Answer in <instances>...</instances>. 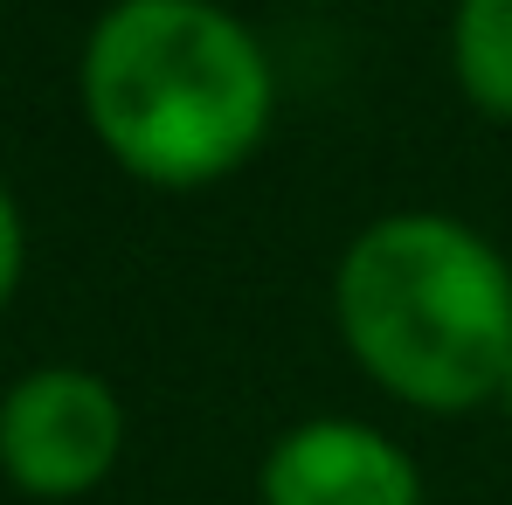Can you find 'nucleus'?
Returning <instances> with one entry per match:
<instances>
[{
  "mask_svg": "<svg viewBox=\"0 0 512 505\" xmlns=\"http://www.w3.org/2000/svg\"><path fill=\"white\" fill-rule=\"evenodd\" d=\"M499 395H506V416H512V367H506V388H499Z\"/></svg>",
  "mask_w": 512,
  "mask_h": 505,
  "instance_id": "0eeeda50",
  "label": "nucleus"
},
{
  "mask_svg": "<svg viewBox=\"0 0 512 505\" xmlns=\"http://www.w3.org/2000/svg\"><path fill=\"white\" fill-rule=\"evenodd\" d=\"M277 70L222 0H118L84 42V111L118 167L201 187L270 132Z\"/></svg>",
  "mask_w": 512,
  "mask_h": 505,
  "instance_id": "f257e3e1",
  "label": "nucleus"
},
{
  "mask_svg": "<svg viewBox=\"0 0 512 505\" xmlns=\"http://www.w3.org/2000/svg\"><path fill=\"white\" fill-rule=\"evenodd\" d=\"M263 505H416L423 478L395 436L353 416H312L284 429L256 478Z\"/></svg>",
  "mask_w": 512,
  "mask_h": 505,
  "instance_id": "20e7f679",
  "label": "nucleus"
},
{
  "mask_svg": "<svg viewBox=\"0 0 512 505\" xmlns=\"http://www.w3.org/2000/svg\"><path fill=\"white\" fill-rule=\"evenodd\" d=\"M125 443V409L90 367H35L0 395V464L35 499L90 492Z\"/></svg>",
  "mask_w": 512,
  "mask_h": 505,
  "instance_id": "7ed1b4c3",
  "label": "nucleus"
},
{
  "mask_svg": "<svg viewBox=\"0 0 512 505\" xmlns=\"http://www.w3.org/2000/svg\"><path fill=\"white\" fill-rule=\"evenodd\" d=\"M450 63H457V84L478 111L512 118V0H457Z\"/></svg>",
  "mask_w": 512,
  "mask_h": 505,
  "instance_id": "39448f33",
  "label": "nucleus"
},
{
  "mask_svg": "<svg viewBox=\"0 0 512 505\" xmlns=\"http://www.w3.org/2000/svg\"><path fill=\"white\" fill-rule=\"evenodd\" d=\"M14 277H21V208L0 180V305L14 298Z\"/></svg>",
  "mask_w": 512,
  "mask_h": 505,
  "instance_id": "423d86ee",
  "label": "nucleus"
},
{
  "mask_svg": "<svg viewBox=\"0 0 512 505\" xmlns=\"http://www.w3.org/2000/svg\"><path fill=\"white\" fill-rule=\"evenodd\" d=\"M333 312L353 360L416 409H471L506 388L512 270L457 215L367 222L340 256Z\"/></svg>",
  "mask_w": 512,
  "mask_h": 505,
  "instance_id": "f03ea898",
  "label": "nucleus"
}]
</instances>
